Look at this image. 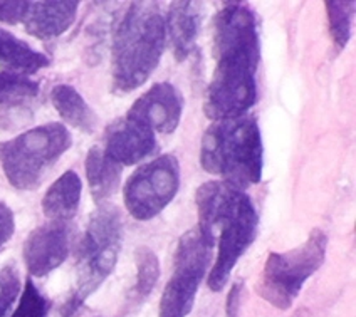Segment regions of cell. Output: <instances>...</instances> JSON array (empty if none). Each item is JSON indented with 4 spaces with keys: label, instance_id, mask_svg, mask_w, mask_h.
<instances>
[{
    "label": "cell",
    "instance_id": "cell-1",
    "mask_svg": "<svg viewBox=\"0 0 356 317\" xmlns=\"http://www.w3.org/2000/svg\"><path fill=\"white\" fill-rule=\"evenodd\" d=\"M213 69L204 113L212 121L248 115L257 103L256 72L261 63L257 17L249 6L225 3L213 19Z\"/></svg>",
    "mask_w": 356,
    "mask_h": 317
},
{
    "label": "cell",
    "instance_id": "cell-2",
    "mask_svg": "<svg viewBox=\"0 0 356 317\" xmlns=\"http://www.w3.org/2000/svg\"><path fill=\"white\" fill-rule=\"evenodd\" d=\"M195 203L197 229L218 245L207 284L212 292H220L234 267L256 241L259 215L248 193L220 180L198 186Z\"/></svg>",
    "mask_w": 356,
    "mask_h": 317
},
{
    "label": "cell",
    "instance_id": "cell-3",
    "mask_svg": "<svg viewBox=\"0 0 356 317\" xmlns=\"http://www.w3.org/2000/svg\"><path fill=\"white\" fill-rule=\"evenodd\" d=\"M167 44L165 15L156 3L133 2L113 35V89L120 95L143 86Z\"/></svg>",
    "mask_w": 356,
    "mask_h": 317
},
{
    "label": "cell",
    "instance_id": "cell-4",
    "mask_svg": "<svg viewBox=\"0 0 356 317\" xmlns=\"http://www.w3.org/2000/svg\"><path fill=\"white\" fill-rule=\"evenodd\" d=\"M200 165L242 192L257 185L264 168V146L256 117L213 121L202 136Z\"/></svg>",
    "mask_w": 356,
    "mask_h": 317
},
{
    "label": "cell",
    "instance_id": "cell-5",
    "mask_svg": "<svg viewBox=\"0 0 356 317\" xmlns=\"http://www.w3.org/2000/svg\"><path fill=\"white\" fill-rule=\"evenodd\" d=\"M123 243V217L111 205H99L89 217L86 231L78 247L76 286L60 307V317H74L86 299L115 270Z\"/></svg>",
    "mask_w": 356,
    "mask_h": 317
},
{
    "label": "cell",
    "instance_id": "cell-6",
    "mask_svg": "<svg viewBox=\"0 0 356 317\" xmlns=\"http://www.w3.org/2000/svg\"><path fill=\"white\" fill-rule=\"evenodd\" d=\"M71 145L72 136L66 126L42 124L0 143V165L14 188L35 190Z\"/></svg>",
    "mask_w": 356,
    "mask_h": 317
},
{
    "label": "cell",
    "instance_id": "cell-7",
    "mask_svg": "<svg viewBox=\"0 0 356 317\" xmlns=\"http://www.w3.org/2000/svg\"><path fill=\"white\" fill-rule=\"evenodd\" d=\"M326 250L327 235L321 229H314L301 245L269 254L257 284L259 295L270 306L287 311L306 280L325 263Z\"/></svg>",
    "mask_w": 356,
    "mask_h": 317
},
{
    "label": "cell",
    "instance_id": "cell-8",
    "mask_svg": "<svg viewBox=\"0 0 356 317\" xmlns=\"http://www.w3.org/2000/svg\"><path fill=\"white\" fill-rule=\"evenodd\" d=\"M213 243L200 230L192 229L178 241L173 272L160 299V317H187L195 304L202 280L212 262Z\"/></svg>",
    "mask_w": 356,
    "mask_h": 317
},
{
    "label": "cell",
    "instance_id": "cell-9",
    "mask_svg": "<svg viewBox=\"0 0 356 317\" xmlns=\"http://www.w3.org/2000/svg\"><path fill=\"white\" fill-rule=\"evenodd\" d=\"M180 186V165L173 154H163L140 166L127 180L123 200L136 220H152L175 198Z\"/></svg>",
    "mask_w": 356,
    "mask_h": 317
},
{
    "label": "cell",
    "instance_id": "cell-10",
    "mask_svg": "<svg viewBox=\"0 0 356 317\" xmlns=\"http://www.w3.org/2000/svg\"><path fill=\"white\" fill-rule=\"evenodd\" d=\"M67 222H47L31 231L24 243V262L32 277H46L67 259L71 249Z\"/></svg>",
    "mask_w": 356,
    "mask_h": 317
},
{
    "label": "cell",
    "instance_id": "cell-11",
    "mask_svg": "<svg viewBox=\"0 0 356 317\" xmlns=\"http://www.w3.org/2000/svg\"><path fill=\"white\" fill-rule=\"evenodd\" d=\"M184 111V96L170 83H156L129 108L128 116L148 126L153 133L170 135L177 129Z\"/></svg>",
    "mask_w": 356,
    "mask_h": 317
},
{
    "label": "cell",
    "instance_id": "cell-12",
    "mask_svg": "<svg viewBox=\"0 0 356 317\" xmlns=\"http://www.w3.org/2000/svg\"><path fill=\"white\" fill-rule=\"evenodd\" d=\"M103 149L121 166L136 165L155 152L156 138L148 126L127 115L108 126Z\"/></svg>",
    "mask_w": 356,
    "mask_h": 317
},
{
    "label": "cell",
    "instance_id": "cell-13",
    "mask_svg": "<svg viewBox=\"0 0 356 317\" xmlns=\"http://www.w3.org/2000/svg\"><path fill=\"white\" fill-rule=\"evenodd\" d=\"M79 2H31L24 27L40 40L59 38L74 24Z\"/></svg>",
    "mask_w": 356,
    "mask_h": 317
},
{
    "label": "cell",
    "instance_id": "cell-14",
    "mask_svg": "<svg viewBox=\"0 0 356 317\" xmlns=\"http://www.w3.org/2000/svg\"><path fill=\"white\" fill-rule=\"evenodd\" d=\"M200 19L198 2H172L170 6L165 17V32L178 63L187 59L195 49L200 32Z\"/></svg>",
    "mask_w": 356,
    "mask_h": 317
},
{
    "label": "cell",
    "instance_id": "cell-15",
    "mask_svg": "<svg viewBox=\"0 0 356 317\" xmlns=\"http://www.w3.org/2000/svg\"><path fill=\"white\" fill-rule=\"evenodd\" d=\"M83 181L76 172L63 173L42 198V211L51 222H70L78 213Z\"/></svg>",
    "mask_w": 356,
    "mask_h": 317
},
{
    "label": "cell",
    "instance_id": "cell-16",
    "mask_svg": "<svg viewBox=\"0 0 356 317\" xmlns=\"http://www.w3.org/2000/svg\"><path fill=\"white\" fill-rule=\"evenodd\" d=\"M84 166L92 200L98 205H104L118 190L123 166L113 161L99 146H92L89 149Z\"/></svg>",
    "mask_w": 356,
    "mask_h": 317
},
{
    "label": "cell",
    "instance_id": "cell-17",
    "mask_svg": "<svg viewBox=\"0 0 356 317\" xmlns=\"http://www.w3.org/2000/svg\"><path fill=\"white\" fill-rule=\"evenodd\" d=\"M49 64L51 60L46 54L32 49L29 44L15 38L10 32L0 29V67L3 72L27 77Z\"/></svg>",
    "mask_w": 356,
    "mask_h": 317
},
{
    "label": "cell",
    "instance_id": "cell-18",
    "mask_svg": "<svg viewBox=\"0 0 356 317\" xmlns=\"http://www.w3.org/2000/svg\"><path fill=\"white\" fill-rule=\"evenodd\" d=\"M51 101L60 117L79 131L91 133L98 128V116L84 97L70 84H59L51 91Z\"/></svg>",
    "mask_w": 356,
    "mask_h": 317
},
{
    "label": "cell",
    "instance_id": "cell-19",
    "mask_svg": "<svg viewBox=\"0 0 356 317\" xmlns=\"http://www.w3.org/2000/svg\"><path fill=\"white\" fill-rule=\"evenodd\" d=\"M135 262H136V282L131 287L133 302L140 304L152 294L156 282L160 279V262L159 257L148 247H138L135 250Z\"/></svg>",
    "mask_w": 356,
    "mask_h": 317
},
{
    "label": "cell",
    "instance_id": "cell-20",
    "mask_svg": "<svg viewBox=\"0 0 356 317\" xmlns=\"http://www.w3.org/2000/svg\"><path fill=\"white\" fill-rule=\"evenodd\" d=\"M39 95V83L31 77L0 72V108L14 109L35 99Z\"/></svg>",
    "mask_w": 356,
    "mask_h": 317
},
{
    "label": "cell",
    "instance_id": "cell-21",
    "mask_svg": "<svg viewBox=\"0 0 356 317\" xmlns=\"http://www.w3.org/2000/svg\"><path fill=\"white\" fill-rule=\"evenodd\" d=\"M325 6L333 46L337 47V51H343L351 38L356 3L346 2V0H330Z\"/></svg>",
    "mask_w": 356,
    "mask_h": 317
},
{
    "label": "cell",
    "instance_id": "cell-22",
    "mask_svg": "<svg viewBox=\"0 0 356 317\" xmlns=\"http://www.w3.org/2000/svg\"><path fill=\"white\" fill-rule=\"evenodd\" d=\"M49 311H51L49 299H47L46 295L35 287V284L32 282V279H27L19 306L10 317H47Z\"/></svg>",
    "mask_w": 356,
    "mask_h": 317
},
{
    "label": "cell",
    "instance_id": "cell-23",
    "mask_svg": "<svg viewBox=\"0 0 356 317\" xmlns=\"http://www.w3.org/2000/svg\"><path fill=\"white\" fill-rule=\"evenodd\" d=\"M20 292V275L15 263L0 267V317L9 312Z\"/></svg>",
    "mask_w": 356,
    "mask_h": 317
},
{
    "label": "cell",
    "instance_id": "cell-24",
    "mask_svg": "<svg viewBox=\"0 0 356 317\" xmlns=\"http://www.w3.org/2000/svg\"><path fill=\"white\" fill-rule=\"evenodd\" d=\"M31 2H22V0H14V2H3L0 0V20L7 24L24 22L27 10H29Z\"/></svg>",
    "mask_w": 356,
    "mask_h": 317
},
{
    "label": "cell",
    "instance_id": "cell-25",
    "mask_svg": "<svg viewBox=\"0 0 356 317\" xmlns=\"http://www.w3.org/2000/svg\"><path fill=\"white\" fill-rule=\"evenodd\" d=\"M15 230L14 213L3 202H0V250L10 241Z\"/></svg>",
    "mask_w": 356,
    "mask_h": 317
},
{
    "label": "cell",
    "instance_id": "cell-26",
    "mask_svg": "<svg viewBox=\"0 0 356 317\" xmlns=\"http://www.w3.org/2000/svg\"><path fill=\"white\" fill-rule=\"evenodd\" d=\"M241 294H242V282H236L229 291L227 304H225V312L227 317H238L241 312Z\"/></svg>",
    "mask_w": 356,
    "mask_h": 317
}]
</instances>
